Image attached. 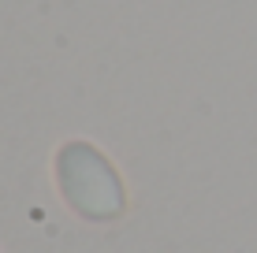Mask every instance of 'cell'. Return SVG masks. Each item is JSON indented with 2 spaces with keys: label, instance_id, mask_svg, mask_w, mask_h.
<instances>
[{
  "label": "cell",
  "instance_id": "obj_1",
  "mask_svg": "<svg viewBox=\"0 0 257 253\" xmlns=\"http://www.w3.org/2000/svg\"><path fill=\"white\" fill-rule=\"evenodd\" d=\"M56 175H60V190L82 216L112 220V216L123 212V190H119L116 171L90 145H64L56 160Z\"/></svg>",
  "mask_w": 257,
  "mask_h": 253
}]
</instances>
